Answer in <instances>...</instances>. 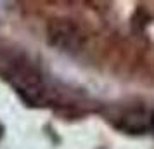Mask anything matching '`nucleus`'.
Here are the masks:
<instances>
[{
	"label": "nucleus",
	"mask_w": 154,
	"mask_h": 149,
	"mask_svg": "<svg viewBox=\"0 0 154 149\" xmlns=\"http://www.w3.org/2000/svg\"><path fill=\"white\" fill-rule=\"evenodd\" d=\"M151 123H152V130H154V116H152V120H151Z\"/></svg>",
	"instance_id": "f257e3e1"
},
{
	"label": "nucleus",
	"mask_w": 154,
	"mask_h": 149,
	"mask_svg": "<svg viewBox=\"0 0 154 149\" xmlns=\"http://www.w3.org/2000/svg\"><path fill=\"white\" fill-rule=\"evenodd\" d=\"M0 135H2V127H0Z\"/></svg>",
	"instance_id": "f03ea898"
}]
</instances>
